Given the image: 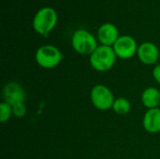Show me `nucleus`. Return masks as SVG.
Instances as JSON below:
<instances>
[{"mask_svg":"<svg viewBox=\"0 0 160 159\" xmlns=\"http://www.w3.org/2000/svg\"><path fill=\"white\" fill-rule=\"evenodd\" d=\"M57 21L58 15L56 10L50 7H44L35 14L33 19V28L38 34L47 37L56 26Z\"/></svg>","mask_w":160,"mask_h":159,"instance_id":"nucleus-1","label":"nucleus"},{"mask_svg":"<svg viewBox=\"0 0 160 159\" xmlns=\"http://www.w3.org/2000/svg\"><path fill=\"white\" fill-rule=\"evenodd\" d=\"M116 58L112 47L99 45L90 55V65L98 72H106L113 67Z\"/></svg>","mask_w":160,"mask_h":159,"instance_id":"nucleus-2","label":"nucleus"},{"mask_svg":"<svg viewBox=\"0 0 160 159\" xmlns=\"http://www.w3.org/2000/svg\"><path fill=\"white\" fill-rule=\"evenodd\" d=\"M63 57L61 51L56 46L51 44L40 46L35 53L37 64L46 69H52L56 67L62 62Z\"/></svg>","mask_w":160,"mask_h":159,"instance_id":"nucleus-3","label":"nucleus"},{"mask_svg":"<svg viewBox=\"0 0 160 159\" xmlns=\"http://www.w3.org/2000/svg\"><path fill=\"white\" fill-rule=\"evenodd\" d=\"M73 50L82 55H91L98 48V40L95 36L85 29L76 30L71 37Z\"/></svg>","mask_w":160,"mask_h":159,"instance_id":"nucleus-4","label":"nucleus"},{"mask_svg":"<svg viewBox=\"0 0 160 159\" xmlns=\"http://www.w3.org/2000/svg\"><path fill=\"white\" fill-rule=\"evenodd\" d=\"M90 99L96 109L99 111H108L112 109L115 97L109 87L104 84H97L91 90Z\"/></svg>","mask_w":160,"mask_h":159,"instance_id":"nucleus-5","label":"nucleus"},{"mask_svg":"<svg viewBox=\"0 0 160 159\" xmlns=\"http://www.w3.org/2000/svg\"><path fill=\"white\" fill-rule=\"evenodd\" d=\"M112 48L118 58L128 60L137 54L139 46L134 37L128 35H123L119 37Z\"/></svg>","mask_w":160,"mask_h":159,"instance_id":"nucleus-6","label":"nucleus"},{"mask_svg":"<svg viewBox=\"0 0 160 159\" xmlns=\"http://www.w3.org/2000/svg\"><path fill=\"white\" fill-rule=\"evenodd\" d=\"M3 97L5 102L13 106L19 103H23L25 101L26 95L20 83L10 82L3 88Z\"/></svg>","mask_w":160,"mask_h":159,"instance_id":"nucleus-7","label":"nucleus"},{"mask_svg":"<svg viewBox=\"0 0 160 159\" xmlns=\"http://www.w3.org/2000/svg\"><path fill=\"white\" fill-rule=\"evenodd\" d=\"M159 50L158 46L150 41H145L139 45L137 56L139 60L147 66H152L157 64L159 59Z\"/></svg>","mask_w":160,"mask_h":159,"instance_id":"nucleus-8","label":"nucleus"},{"mask_svg":"<svg viewBox=\"0 0 160 159\" xmlns=\"http://www.w3.org/2000/svg\"><path fill=\"white\" fill-rule=\"evenodd\" d=\"M119 37L120 36L117 27L111 22L103 23L98 30V39L101 45L112 47Z\"/></svg>","mask_w":160,"mask_h":159,"instance_id":"nucleus-9","label":"nucleus"},{"mask_svg":"<svg viewBox=\"0 0 160 159\" xmlns=\"http://www.w3.org/2000/svg\"><path fill=\"white\" fill-rule=\"evenodd\" d=\"M142 126L151 134L160 132V108L149 109L143 115Z\"/></svg>","mask_w":160,"mask_h":159,"instance_id":"nucleus-10","label":"nucleus"},{"mask_svg":"<svg viewBox=\"0 0 160 159\" xmlns=\"http://www.w3.org/2000/svg\"><path fill=\"white\" fill-rule=\"evenodd\" d=\"M142 102L148 110L158 108L160 104V91L154 86L145 88L142 94Z\"/></svg>","mask_w":160,"mask_h":159,"instance_id":"nucleus-11","label":"nucleus"},{"mask_svg":"<svg viewBox=\"0 0 160 159\" xmlns=\"http://www.w3.org/2000/svg\"><path fill=\"white\" fill-rule=\"evenodd\" d=\"M112 110L118 115H126L129 113L131 110V104L126 97H117L114 100Z\"/></svg>","mask_w":160,"mask_h":159,"instance_id":"nucleus-12","label":"nucleus"},{"mask_svg":"<svg viewBox=\"0 0 160 159\" xmlns=\"http://www.w3.org/2000/svg\"><path fill=\"white\" fill-rule=\"evenodd\" d=\"M13 115L12 107L10 104L2 101L0 103V121L1 123H7Z\"/></svg>","mask_w":160,"mask_h":159,"instance_id":"nucleus-13","label":"nucleus"},{"mask_svg":"<svg viewBox=\"0 0 160 159\" xmlns=\"http://www.w3.org/2000/svg\"><path fill=\"white\" fill-rule=\"evenodd\" d=\"M12 107V111H13V115L18 117V118H22L23 116L26 115V112H27V108L23 103H19V104H16V105H13L11 106Z\"/></svg>","mask_w":160,"mask_h":159,"instance_id":"nucleus-14","label":"nucleus"},{"mask_svg":"<svg viewBox=\"0 0 160 159\" xmlns=\"http://www.w3.org/2000/svg\"><path fill=\"white\" fill-rule=\"evenodd\" d=\"M153 77L155 79V81L160 85V64L157 65L154 68H153Z\"/></svg>","mask_w":160,"mask_h":159,"instance_id":"nucleus-15","label":"nucleus"}]
</instances>
